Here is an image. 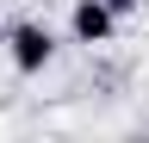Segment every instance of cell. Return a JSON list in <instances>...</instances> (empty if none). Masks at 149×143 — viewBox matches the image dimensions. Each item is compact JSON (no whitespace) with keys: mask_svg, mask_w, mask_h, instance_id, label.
Returning <instances> with one entry per match:
<instances>
[{"mask_svg":"<svg viewBox=\"0 0 149 143\" xmlns=\"http://www.w3.org/2000/svg\"><path fill=\"white\" fill-rule=\"evenodd\" d=\"M6 56L19 75H44V68L56 62V31L44 19H13L6 25Z\"/></svg>","mask_w":149,"mask_h":143,"instance_id":"1","label":"cell"},{"mask_svg":"<svg viewBox=\"0 0 149 143\" xmlns=\"http://www.w3.org/2000/svg\"><path fill=\"white\" fill-rule=\"evenodd\" d=\"M68 38L87 44V50H106L112 38H118V13H112L106 0H74L68 6Z\"/></svg>","mask_w":149,"mask_h":143,"instance_id":"2","label":"cell"},{"mask_svg":"<svg viewBox=\"0 0 149 143\" xmlns=\"http://www.w3.org/2000/svg\"><path fill=\"white\" fill-rule=\"evenodd\" d=\"M112 13H118V19H130V13H143V0H106Z\"/></svg>","mask_w":149,"mask_h":143,"instance_id":"3","label":"cell"}]
</instances>
